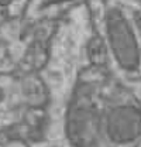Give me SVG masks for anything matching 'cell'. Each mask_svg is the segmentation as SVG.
<instances>
[{"mask_svg":"<svg viewBox=\"0 0 141 147\" xmlns=\"http://www.w3.org/2000/svg\"><path fill=\"white\" fill-rule=\"evenodd\" d=\"M107 37L111 45L113 54L119 64L127 71H133L138 67L140 54L136 37L133 34L127 20L117 10H110L107 14Z\"/></svg>","mask_w":141,"mask_h":147,"instance_id":"6da1fadb","label":"cell"},{"mask_svg":"<svg viewBox=\"0 0 141 147\" xmlns=\"http://www.w3.org/2000/svg\"><path fill=\"white\" fill-rule=\"evenodd\" d=\"M107 133L119 143L134 140L141 134V112L133 106L114 109L107 119Z\"/></svg>","mask_w":141,"mask_h":147,"instance_id":"7a4b0ae2","label":"cell"},{"mask_svg":"<svg viewBox=\"0 0 141 147\" xmlns=\"http://www.w3.org/2000/svg\"><path fill=\"white\" fill-rule=\"evenodd\" d=\"M13 0H0V6H9Z\"/></svg>","mask_w":141,"mask_h":147,"instance_id":"3957f363","label":"cell"},{"mask_svg":"<svg viewBox=\"0 0 141 147\" xmlns=\"http://www.w3.org/2000/svg\"><path fill=\"white\" fill-rule=\"evenodd\" d=\"M1 99H3V91L0 89V102H1Z\"/></svg>","mask_w":141,"mask_h":147,"instance_id":"277c9868","label":"cell"}]
</instances>
